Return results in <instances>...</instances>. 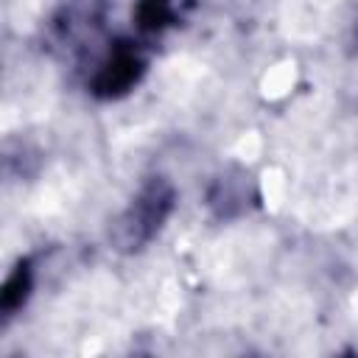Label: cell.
I'll return each instance as SVG.
<instances>
[{"instance_id":"obj_1","label":"cell","mask_w":358,"mask_h":358,"mask_svg":"<svg viewBox=\"0 0 358 358\" xmlns=\"http://www.w3.org/2000/svg\"><path fill=\"white\" fill-rule=\"evenodd\" d=\"M176 207V190L165 176H148L131 201L109 224V246L120 255L143 252L165 227Z\"/></svg>"},{"instance_id":"obj_2","label":"cell","mask_w":358,"mask_h":358,"mask_svg":"<svg viewBox=\"0 0 358 358\" xmlns=\"http://www.w3.org/2000/svg\"><path fill=\"white\" fill-rule=\"evenodd\" d=\"M106 22L103 0H59L48 17V48L64 59H87L101 42Z\"/></svg>"},{"instance_id":"obj_3","label":"cell","mask_w":358,"mask_h":358,"mask_svg":"<svg viewBox=\"0 0 358 358\" xmlns=\"http://www.w3.org/2000/svg\"><path fill=\"white\" fill-rule=\"evenodd\" d=\"M148 56L140 42L134 39H112L101 50V56L92 62V73L87 78L90 95L101 101H115L129 95L140 78L145 76Z\"/></svg>"},{"instance_id":"obj_4","label":"cell","mask_w":358,"mask_h":358,"mask_svg":"<svg viewBox=\"0 0 358 358\" xmlns=\"http://www.w3.org/2000/svg\"><path fill=\"white\" fill-rule=\"evenodd\" d=\"M249 199H255V193H252V179H249L243 171H238V168L224 171L221 176H215L213 185H210V190H207V204H210V210H213L218 218H224V221L243 215L246 207H249Z\"/></svg>"},{"instance_id":"obj_5","label":"cell","mask_w":358,"mask_h":358,"mask_svg":"<svg viewBox=\"0 0 358 358\" xmlns=\"http://www.w3.org/2000/svg\"><path fill=\"white\" fill-rule=\"evenodd\" d=\"M31 291H34V266H31L28 257H22V260L8 271L6 282H3V291H0V316H3V319L17 316V313L25 308Z\"/></svg>"},{"instance_id":"obj_6","label":"cell","mask_w":358,"mask_h":358,"mask_svg":"<svg viewBox=\"0 0 358 358\" xmlns=\"http://www.w3.org/2000/svg\"><path fill=\"white\" fill-rule=\"evenodd\" d=\"M179 6L182 0H137L134 6L137 31L145 36H159L165 28L176 25V20L182 17Z\"/></svg>"}]
</instances>
